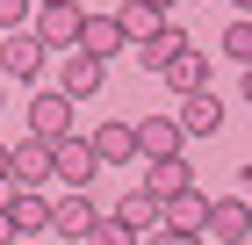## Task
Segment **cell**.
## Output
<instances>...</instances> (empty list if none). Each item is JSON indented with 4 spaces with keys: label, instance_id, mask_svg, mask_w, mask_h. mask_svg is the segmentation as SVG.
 <instances>
[{
    "label": "cell",
    "instance_id": "1",
    "mask_svg": "<svg viewBox=\"0 0 252 245\" xmlns=\"http://www.w3.org/2000/svg\"><path fill=\"white\" fill-rule=\"evenodd\" d=\"M94 224H101V209H94V195H87V188H72V195H51V231H58V238L87 245V238H94Z\"/></svg>",
    "mask_w": 252,
    "mask_h": 245
},
{
    "label": "cell",
    "instance_id": "2",
    "mask_svg": "<svg viewBox=\"0 0 252 245\" xmlns=\"http://www.w3.org/2000/svg\"><path fill=\"white\" fill-rule=\"evenodd\" d=\"M202 231H209L216 245H245L252 238V202L245 195H209V224Z\"/></svg>",
    "mask_w": 252,
    "mask_h": 245
},
{
    "label": "cell",
    "instance_id": "3",
    "mask_svg": "<svg viewBox=\"0 0 252 245\" xmlns=\"http://www.w3.org/2000/svg\"><path fill=\"white\" fill-rule=\"evenodd\" d=\"M29 137H51V144L72 137V101H65L58 87H36V94H29Z\"/></svg>",
    "mask_w": 252,
    "mask_h": 245
},
{
    "label": "cell",
    "instance_id": "4",
    "mask_svg": "<svg viewBox=\"0 0 252 245\" xmlns=\"http://www.w3.org/2000/svg\"><path fill=\"white\" fill-rule=\"evenodd\" d=\"M51 173H58L65 188H87V180L101 173V159H94L87 137H58V144H51Z\"/></svg>",
    "mask_w": 252,
    "mask_h": 245
},
{
    "label": "cell",
    "instance_id": "5",
    "mask_svg": "<svg viewBox=\"0 0 252 245\" xmlns=\"http://www.w3.org/2000/svg\"><path fill=\"white\" fill-rule=\"evenodd\" d=\"M79 29H87V15H79L72 0L65 7H36V43L43 51H79Z\"/></svg>",
    "mask_w": 252,
    "mask_h": 245
},
{
    "label": "cell",
    "instance_id": "6",
    "mask_svg": "<svg viewBox=\"0 0 252 245\" xmlns=\"http://www.w3.org/2000/svg\"><path fill=\"white\" fill-rule=\"evenodd\" d=\"M7 180H15V188L51 180V137H22V144H7Z\"/></svg>",
    "mask_w": 252,
    "mask_h": 245
},
{
    "label": "cell",
    "instance_id": "7",
    "mask_svg": "<svg viewBox=\"0 0 252 245\" xmlns=\"http://www.w3.org/2000/svg\"><path fill=\"white\" fill-rule=\"evenodd\" d=\"M130 130H137V159H144V166H152V159H180V137H188L173 115H144Z\"/></svg>",
    "mask_w": 252,
    "mask_h": 245
},
{
    "label": "cell",
    "instance_id": "8",
    "mask_svg": "<svg viewBox=\"0 0 252 245\" xmlns=\"http://www.w3.org/2000/svg\"><path fill=\"white\" fill-rule=\"evenodd\" d=\"M43 43H36V29H7V43H0V72L7 79H36L43 72Z\"/></svg>",
    "mask_w": 252,
    "mask_h": 245
},
{
    "label": "cell",
    "instance_id": "9",
    "mask_svg": "<svg viewBox=\"0 0 252 245\" xmlns=\"http://www.w3.org/2000/svg\"><path fill=\"white\" fill-rule=\"evenodd\" d=\"M173 123H180L188 137H209L216 123H223V101H216L209 87H194V94H180V115H173Z\"/></svg>",
    "mask_w": 252,
    "mask_h": 245
},
{
    "label": "cell",
    "instance_id": "10",
    "mask_svg": "<svg viewBox=\"0 0 252 245\" xmlns=\"http://www.w3.org/2000/svg\"><path fill=\"white\" fill-rule=\"evenodd\" d=\"M158 224L166 231H194V238H202V224H209V195H173V202H158Z\"/></svg>",
    "mask_w": 252,
    "mask_h": 245
},
{
    "label": "cell",
    "instance_id": "11",
    "mask_svg": "<svg viewBox=\"0 0 252 245\" xmlns=\"http://www.w3.org/2000/svg\"><path fill=\"white\" fill-rule=\"evenodd\" d=\"M188 188H194L188 159H152V166H144V195H158V202H173V195H188Z\"/></svg>",
    "mask_w": 252,
    "mask_h": 245
},
{
    "label": "cell",
    "instance_id": "12",
    "mask_svg": "<svg viewBox=\"0 0 252 245\" xmlns=\"http://www.w3.org/2000/svg\"><path fill=\"white\" fill-rule=\"evenodd\" d=\"M79 51L108 65V58L123 51V22H116V15H87V29H79Z\"/></svg>",
    "mask_w": 252,
    "mask_h": 245
},
{
    "label": "cell",
    "instance_id": "13",
    "mask_svg": "<svg viewBox=\"0 0 252 245\" xmlns=\"http://www.w3.org/2000/svg\"><path fill=\"white\" fill-rule=\"evenodd\" d=\"M94 87H101V58L72 51V58H65V72H58V94H65V101H87Z\"/></svg>",
    "mask_w": 252,
    "mask_h": 245
},
{
    "label": "cell",
    "instance_id": "14",
    "mask_svg": "<svg viewBox=\"0 0 252 245\" xmlns=\"http://www.w3.org/2000/svg\"><path fill=\"white\" fill-rule=\"evenodd\" d=\"M7 216H15V238H22V231H51V195L15 188V195H7Z\"/></svg>",
    "mask_w": 252,
    "mask_h": 245
},
{
    "label": "cell",
    "instance_id": "15",
    "mask_svg": "<svg viewBox=\"0 0 252 245\" xmlns=\"http://www.w3.org/2000/svg\"><path fill=\"white\" fill-rule=\"evenodd\" d=\"M87 144H94V159H101V166H116V159H137V130H130V123H101Z\"/></svg>",
    "mask_w": 252,
    "mask_h": 245
},
{
    "label": "cell",
    "instance_id": "16",
    "mask_svg": "<svg viewBox=\"0 0 252 245\" xmlns=\"http://www.w3.org/2000/svg\"><path fill=\"white\" fill-rule=\"evenodd\" d=\"M180 51H188V36H180V22H166V29H158L152 43H137V58H144V72H166V65H173Z\"/></svg>",
    "mask_w": 252,
    "mask_h": 245
},
{
    "label": "cell",
    "instance_id": "17",
    "mask_svg": "<svg viewBox=\"0 0 252 245\" xmlns=\"http://www.w3.org/2000/svg\"><path fill=\"white\" fill-rule=\"evenodd\" d=\"M158 79H166L173 94H194V87H209V58H202V51H180V58H173V65H166Z\"/></svg>",
    "mask_w": 252,
    "mask_h": 245
},
{
    "label": "cell",
    "instance_id": "18",
    "mask_svg": "<svg viewBox=\"0 0 252 245\" xmlns=\"http://www.w3.org/2000/svg\"><path fill=\"white\" fill-rule=\"evenodd\" d=\"M116 22H123V43H152L158 29H166V15H152L144 0H130V7H116Z\"/></svg>",
    "mask_w": 252,
    "mask_h": 245
},
{
    "label": "cell",
    "instance_id": "19",
    "mask_svg": "<svg viewBox=\"0 0 252 245\" xmlns=\"http://www.w3.org/2000/svg\"><path fill=\"white\" fill-rule=\"evenodd\" d=\"M108 216H116V224H130V231H158V195H144V188H137V195H123Z\"/></svg>",
    "mask_w": 252,
    "mask_h": 245
},
{
    "label": "cell",
    "instance_id": "20",
    "mask_svg": "<svg viewBox=\"0 0 252 245\" xmlns=\"http://www.w3.org/2000/svg\"><path fill=\"white\" fill-rule=\"evenodd\" d=\"M223 58L231 65H252V22H231L223 29Z\"/></svg>",
    "mask_w": 252,
    "mask_h": 245
},
{
    "label": "cell",
    "instance_id": "21",
    "mask_svg": "<svg viewBox=\"0 0 252 245\" xmlns=\"http://www.w3.org/2000/svg\"><path fill=\"white\" fill-rule=\"evenodd\" d=\"M87 245H137V231H130V224H116V216H101Z\"/></svg>",
    "mask_w": 252,
    "mask_h": 245
},
{
    "label": "cell",
    "instance_id": "22",
    "mask_svg": "<svg viewBox=\"0 0 252 245\" xmlns=\"http://www.w3.org/2000/svg\"><path fill=\"white\" fill-rule=\"evenodd\" d=\"M29 15H36V0H0V22H7V29H22Z\"/></svg>",
    "mask_w": 252,
    "mask_h": 245
},
{
    "label": "cell",
    "instance_id": "23",
    "mask_svg": "<svg viewBox=\"0 0 252 245\" xmlns=\"http://www.w3.org/2000/svg\"><path fill=\"white\" fill-rule=\"evenodd\" d=\"M152 245H202V238H194V231H166V224H158V231H152Z\"/></svg>",
    "mask_w": 252,
    "mask_h": 245
},
{
    "label": "cell",
    "instance_id": "24",
    "mask_svg": "<svg viewBox=\"0 0 252 245\" xmlns=\"http://www.w3.org/2000/svg\"><path fill=\"white\" fill-rule=\"evenodd\" d=\"M0 245H15V216H7V202H0Z\"/></svg>",
    "mask_w": 252,
    "mask_h": 245
},
{
    "label": "cell",
    "instance_id": "25",
    "mask_svg": "<svg viewBox=\"0 0 252 245\" xmlns=\"http://www.w3.org/2000/svg\"><path fill=\"white\" fill-rule=\"evenodd\" d=\"M238 94H245V101H252V65H245V79H238Z\"/></svg>",
    "mask_w": 252,
    "mask_h": 245
},
{
    "label": "cell",
    "instance_id": "26",
    "mask_svg": "<svg viewBox=\"0 0 252 245\" xmlns=\"http://www.w3.org/2000/svg\"><path fill=\"white\" fill-rule=\"evenodd\" d=\"M144 7H152V15H166V7H173V0H144Z\"/></svg>",
    "mask_w": 252,
    "mask_h": 245
},
{
    "label": "cell",
    "instance_id": "27",
    "mask_svg": "<svg viewBox=\"0 0 252 245\" xmlns=\"http://www.w3.org/2000/svg\"><path fill=\"white\" fill-rule=\"evenodd\" d=\"M0 180H7V144H0Z\"/></svg>",
    "mask_w": 252,
    "mask_h": 245
},
{
    "label": "cell",
    "instance_id": "28",
    "mask_svg": "<svg viewBox=\"0 0 252 245\" xmlns=\"http://www.w3.org/2000/svg\"><path fill=\"white\" fill-rule=\"evenodd\" d=\"M245 202H252V166H245Z\"/></svg>",
    "mask_w": 252,
    "mask_h": 245
},
{
    "label": "cell",
    "instance_id": "29",
    "mask_svg": "<svg viewBox=\"0 0 252 245\" xmlns=\"http://www.w3.org/2000/svg\"><path fill=\"white\" fill-rule=\"evenodd\" d=\"M36 7H65V0H36Z\"/></svg>",
    "mask_w": 252,
    "mask_h": 245
},
{
    "label": "cell",
    "instance_id": "30",
    "mask_svg": "<svg viewBox=\"0 0 252 245\" xmlns=\"http://www.w3.org/2000/svg\"><path fill=\"white\" fill-rule=\"evenodd\" d=\"M231 7H245V15H252V0H231Z\"/></svg>",
    "mask_w": 252,
    "mask_h": 245
},
{
    "label": "cell",
    "instance_id": "31",
    "mask_svg": "<svg viewBox=\"0 0 252 245\" xmlns=\"http://www.w3.org/2000/svg\"><path fill=\"white\" fill-rule=\"evenodd\" d=\"M0 101H7V94H0Z\"/></svg>",
    "mask_w": 252,
    "mask_h": 245
}]
</instances>
